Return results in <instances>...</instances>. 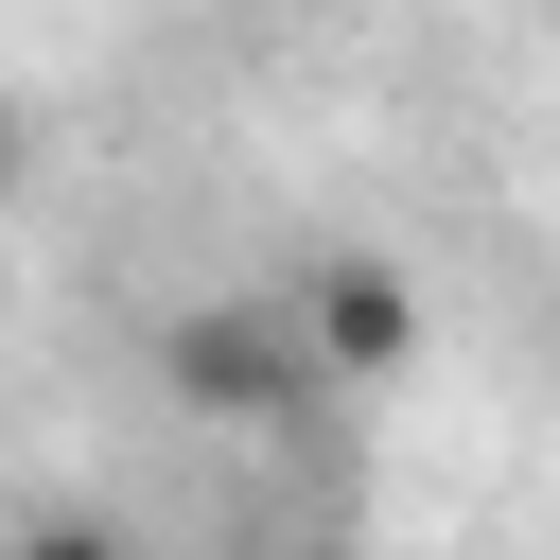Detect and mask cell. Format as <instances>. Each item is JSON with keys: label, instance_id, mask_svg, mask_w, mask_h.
Instances as JSON below:
<instances>
[{"label": "cell", "instance_id": "1", "mask_svg": "<svg viewBox=\"0 0 560 560\" xmlns=\"http://www.w3.org/2000/svg\"><path fill=\"white\" fill-rule=\"evenodd\" d=\"M158 385L192 420H315V402H350L332 350H315V315H298V280H228V298L158 315Z\"/></svg>", "mask_w": 560, "mask_h": 560}, {"label": "cell", "instance_id": "2", "mask_svg": "<svg viewBox=\"0 0 560 560\" xmlns=\"http://www.w3.org/2000/svg\"><path fill=\"white\" fill-rule=\"evenodd\" d=\"M298 315H315L332 385H402V368H420V280H402L385 245H332V262H298Z\"/></svg>", "mask_w": 560, "mask_h": 560}, {"label": "cell", "instance_id": "3", "mask_svg": "<svg viewBox=\"0 0 560 560\" xmlns=\"http://www.w3.org/2000/svg\"><path fill=\"white\" fill-rule=\"evenodd\" d=\"M18 560H140V542H122V525H88V508H52V525H35Z\"/></svg>", "mask_w": 560, "mask_h": 560}]
</instances>
